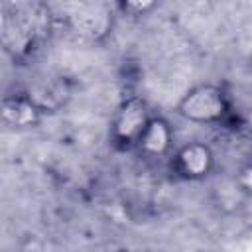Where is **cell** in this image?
I'll return each instance as SVG.
<instances>
[{
	"instance_id": "obj_1",
	"label": "cell",
	"mask_w": 252,
	"mask_h": 252,
	"mask_svg": "<svg viewBox=\"0 0 252 252\" xmlns=\"http://www.w3.org/2000/svg\"><path fill=\"white\" fill-rule=\"evenodd\" d=\"M177 116L193 124L222 126L234 130L238 110L232 104V96L222 85L199 83L191 87L175 104Z\"/></svg>"
},
{
	"instance_id": "obj_2",
	"label": "cell",
	"mask_w": 252,
	"mask_h": 252,
	"mask_svg": "<svg viewBox=\"0 0 252 252\" xmlns=\"http://www.w3.org/2000/svg\"><path fill=\"white\" fill-rule=\"evenodd\" d=\"M156 112L140 94L124 96L110 118L108 142L116 152H136V146Z\"/></svg>"
},
{
	"instance_id": "obj_3",
	"label": "cell",
	"mask_w": 252,
	"mask_h": 252,
	"mask_svg": "<svg viewBox=\"0 0 252 252\" xmlns=\"http://www.w3.org/2000/svg\"><path fill=\"white\" fill-rule=\"evenodd\" d=\"M217 165L215 152L201 140H189L173 150L169 156V171L179 181L199 183L213 175Z\"/></svg>"
},
{
	"instance_id": "obj_4",
	"label": "cell",
	"mask_w": 252,
	"mask_h": 252,
	"mask_svg": "<svg viewBox=\"0 0 252 252\" xmlns=\"http://www.w3.org/2000/svg\"><path fill=\"white\" fill-rule=\"evenodd\" d=\"M0 114L6 126L16 128V130H26V128L37 126L45 118L47 112L30 96L28 91H18V93H8L2 96Z\"/></svg>"
},
{
	"instance_id": "obj_5",
	"label": "cell",
	"mask_w": 252,
	"mask_h": 252,
	"mask_svg": "<svg viewBox=\"0 0 252 252\" xmlns=\"http://www.w3.org/2000/svg\"><path fill=\"white\" fill-rule=\"evenodd\" d=\"M173 142H175V132L169 120L161 114H154L136 146V152L144 156L146 159L169 158L175 150Z\"/></svg>"
},
{
	"instance_id": "obj_6",
	"label": "cell",
	"mask_w": 252,
	"mask_h": 252,
	"mask_svg": "<svg viewBox=\"0 0 252 252\" xmlns=\"http://www.w3.org/2000/svg\"><path fill=\"white\" fill-rule=\"evenodd\" d=\"M122 16L128 18H140V16H148L150 12H154L158 8V2H148V0H122L114 6Z\"/></svg>"
},
{
	"instance_id": "obj_7",
	"label": "cell",
	"mask_w": 252,
	"mask_h": 252,
	"mask_svg": "<svg viewBox=\"0 0 252 252\" xmlns=\"http://www.w3.org/2000/svg\"><path fill=\"white\" fill-rule=\"evenodd\" d=\"M232 181H234V185L242 197H252V158L236 169Z\"/></svg>"
},
{
	"instance_id": "obj_8",
	"label": "cell",
	"mask_w": 252,
	"mask_h": 252,
	"mask_svg": "<svg viewBox=\"0 0 252 252\" xmlns=\"http://www.w3.org/2000/svg\"><path fill=\"white\" fill-rule=\"evenodd\" d=\"M234 132H238V134L246 136L248 140H252V106H248L246 110H238Z\"/></svg>"
},
{
	"instance_id": "obj_9",
	"label": "cell",
	"mask_w": 252,
	"mask_h": 252,
	"mask_svg": "<svg viewBox=\"0 0 252 252\" xmlns=\"http://www.w3.org/2000/svg\"><path fill=\"white\" fill-rule=\"evenodd\" d=\"M114 252H136V250H128V248H122V250H114Z\"/></svg>"
}]
</instances>
